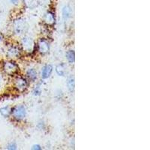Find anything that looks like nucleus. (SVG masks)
<instances>
[{"label":"nucleus","instance_id":"nucleus-1","mask_svg":"<svg viewBox=\"0 0 150 150\" xmlns=\"http://www.w3.org/2000/svg\"><path fill=\"white\" fill-rule=\"evenodd\" d=\"M11 113L14 119H16L17 120H21L24 119L26 115V108L22 105L17 106L11 111Z\"/></svg>","mask_w":150,"mask_h":150},{"label":"nucleus","instance_id":"nucleus-2","mask_svg":"<svg viewBox=\"0 0 150 150\" xmlns=\"http://www.w3.org/2000/svg\"><path fill=\"white\" fill-rule=\"evenodd\" d=\"M17 69H18V67L14 62H5V64H4V70L6 73L9 74L15 73Z\"/></svg>","mask_w":150,"mask_h":150},{"label":"nucleus","instance_id":"nucleus-3","mask_svg":"<svg viewBox=\"0 0 150 150\" xmlns=\"http://www.w3.org/2000/svg\"><path fill=\"white\" fill-rule=\"evenodd\" d=\"M49 44L45 40H41L38 44V50H39L40 53L42 54H45L49 51Z\"/></svg>","mask_w":150,"mask_h":150},{"label":"nucleus","instance_id":"nucleus-4","mask_svg":"<svg viewBox=\"0 0 150 150\" xmlns=\"http://www.w3.org/2000/svg\"><path fill=\"white\" fill-rule=\"evenodd\" d=\"M15 86L19 90H24L27 86V82L25 79L22 78V77H19L16 80Z\"/></svg>","mask_w":150,"mask_h":150},{"label":"nucleus","instance_id":"nucleus-5","mask_svg":"<svg viewBox=\"0 0 150 150\" xmlns=\"http://www.w3.org/2000/svg\"><path fill=\"white\" fill-rule=\"evenodd\" d=\"M53 66L50 65H47L44 67L42 71V77L44 79H47L50 77L52 72H53Z\"/></svg>","mask_w":150,"mask_h":150},{"label":"nucleus","instance_id":"nucleus-6","mask_svg":"<svg viewBox=\"0 0 150 150\" xmlns=\"http://www.w3.org/2000/svg\"><path fill=\"white\" fill-rule=\"evenodd\" d=\"M56 71L59 76H65L67 71V66L65 63H61L56 67Z\"/></svg>","mask_w":150,"mask_h":150},{"label":"nucleus","instance_id":"nucleus-7","mask_svg":"<svg viewBox=\"0 0 150 150\" xmlns=\"http://www.w3.org/2000/svg\"><path fill=\"white\" fill-rule=\"evenodd\" d=\"M23 47L25 48L26 50L30 51V50H32V49H33V42L31 38L26 37L23 39Z\"/></svg>","mask_w":150,"mask_h":150},{"label":"nucleus","instance_id":"nucleus-8","mask_svg":"<svg viewBox=\"0 0 150 150\" xmlns=\"http://www.w3.org/2000/svg\"><path fill=\"white\" fill-rule=\"evenodd\" d=\"M62 15L65 20H68L71 17V9L69 6H65L62 9Z\"/></svg>","mask_w":150,"mask_h":150},{"label":"nucleus","instance_id":"nucleus-9","mask_svg":"<svg viewBox=\"0 0 150 150\" xmlns=\"http://www.w3.org/2000/svg\"><path fill=\"white\" fill-rule=\"evenodd\" d=\"M67 86L70 92H73L74 90L75 86V82H74V77L73 76H71L68 78V81H67Z\"/></svg>","mask_w":150,"mask_h":150},{"label":"nucleus","instance_id":"nucleus-10","mask_svg":"<svg viewBox=\"0 0 150 150\" xmlns=\"http://www.w3.org/2000/svg\"><path fill=\"white\" fill-rule=\"evenodd\" d=\"M66 58L69 63L72 64L75 61V53L74 50H68L66 53Z\"/></svg>","mask_w":150,"mask_h":150},{"label":"nucleus","instance_id":"nucleus-11","mask_svg":"<svg viewBox=\"0 0 150 150\" xmlns=\"http://www.w3.org/2000/svg\"><path fill=\"white\" fill-rule=\"evenodd\" d=\"M0 113L4 117H8L11 113V110L9 107H4V108H0Z\"/></svg>","mask_w":150,"mask_h":150},{"label":"nucleus","instance_id":"nucleus-12","mask_svg":"<svg viewBox=\"0 0 150 150\" xmlns=\"http://www.w3.org/2000/svg\"><path fill=\"white\" fill-rule=\"evenodd\" d=\"M27 76L29 78L32 80H35L37 78V71L34 68H31L27 71Z\"/></svg>","mask_w":150,"mask_h":150},{"label":"nucleus","instance_id":"nucleus-13","mask_svg":"<svg viewBox=\"0 0 150 150\" xmlns=\"http://www.w3.org/2000/svg\"><path fill=\"white\" fill-rule=\"evenodd\" d=\"M55 21L54 19V16H53V14L51 13H47L46 15V17H45V22L47 23V24H50V25H51V24H53Z\"/></svg>","mask_w":150,"mask_h":150},{"label":"nucleus","instance_id":"nucleus-14","mask_svg":"<svg viewBox=\"0 0 150 150\" xmlns=\"http://www.w3.org/2000/svg\"><path fill=\"white\" fill-rule=\"evenodd\" d=\"M8 55L12 57H14V56H17V55H19V50L15 47L11 48V50H9L8 51Z\"/></svg>","mask_w":150,"mask_h":150},{"label":"nucleus","instance_id":"nucleus-15","mask_svg":"<svg viewBox=\"0 0 150 150\" xmlns=\"http://www.w3.org/2000/svg\"><path fill=\"white\" fill-rule=\"evenodd\" d=\"M8 149H11V150L17 149V145H16V143H10V144L8 146Z\"/></svg>","mask_w":150,"mask_h":150},{"label":"nucleus","instance_id":"nucleus-16","mask_svg":"<svg viewBox=\"0 0 150 150\" xmlns=\"http://www.w3.org/2000/svg\"><path fill=\"white\" fill-rule=\"evenodd\" d=\"M32 149H36V150H41V147L39 145H34Z\"/></svg>","mask_w":150,"mask_h":150},{"label":"nucleus","instance_id":"nucleus-17","mask_svg":"<svg viewBox=\"0 0 150 150\" xmlns=\"http://www.w3.org/2000/svg\"><path fill=\"white\" fill-rule=\"evenodd\" d=\"M40 93H41V91H40V89H38V88H37V89H35V92H34L35 95H39Z\"/></svg>","mask_w":150,"mask_h":150},{"label":"nucleus","instance_id":"nucleus-18","mask_svg":"<svg viewBox=\"0 0 150 150\" xmlns=\"http://www.w3.org/2000/svg\"><path fill=\"white\" fill-rule=\"evenodd\" d=\"M11 2L13 4H15L16 5V4L18 2V0H11Z\"/></svg>","mask_w":150,"mask_h":150},{"label":"nucleus","instance_id":"nucleus-19","mask_svg":"<svg viewBox=\"0 0 150 150\" xmlns=\"http://www.w3.org/2000/svg\"><path fill=\"white\" fill-rule=\"evenodd\" d=\"M0 41H1V37H0Z\"/></svg>","mask_w":150,"mask_h":150}]
</instances>
